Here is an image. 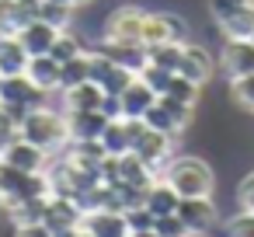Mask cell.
<instances>
[{"label":"cell","mask_w":254,"mask_h":237,"mask_svg":"<svg viewBox=\"0 0 254 237\" xmlns=\"http://www.w3.org/2000/svg\"><path fill=\"white\" fill-rule=\"evenodd\" d=\"M18 136H25L28 143L42 147L46 154H60L70 143V129H66V115L49 108V105H32L21 119H18Z\"/></svg>","instance_id":"cell-1"},{"label":"cell","mask_w":254,"mask_h":237,"mask_svg":"<svg viewBox=\"0 0 254 237\" xmlns=\"http://www.w3.org/2000/svg\"><path fill=\"white\" fill-rule=\"evenodd\" d=\"M160 178L181 195V199H195V195H212L216 188V174L212 167L195 157V154H174L167 160V167L160 171Z\"/></svg>","instance_id":"cell-2"},{"label":"cell","mask_w":254,"mask_h":237,"mask_svg":"<svg viewBox=\"0 0 254 237\" xmlns=\"http://www.w3.org/2000/svg\"><path fill=\"white\" fill-rule=\"evenodd\" d=\"M39 195H53L46 171H21V167H11L0 160V209L39 199Z\"/></svg>","instance_id":"cell-3"},{"label":"cell","mask_w":254,"mask_h":237,"mask_svg":"<svg viewBox=\"0 0 254 237\" xmlns=\"http://www.w3.org/2000/svg\"><path fill=\"white\" fill-rule=\"evenodd\" d=\"M143 28H146V11L143 7H119L105 18L101 39L108 42H129V46H146L143 42Z\"/></svg>","instance_id":"cell-4"},{"label":"cell","mask_w":254,"mask_h":237,"mask_svg":"<svg viewBox=\"0 0 254 237\" xmlns=\"http://www.w3.org/2000/svg\"><path fill=\"white\" fill-rule=\"evenodd\" d=\"M143 42H191V25L178 14V11H146V28H143Z\"/></svg>","instance_id":"cell-5"},{"label":"cell","mask_w":254,"mask_h":237,"mask_svg":"<svg viewBox=\"0 0 254 237\" xmlns=\"http://www.w3.org/2000/svg\"><path fill=\"white\" fill-rule=\"evenodd\" d=\"M39 91L35 84L25 77V74H7V77H0V108H7L11 115H25L32 105H39Z\"/></svg>","instance_id":"cell-6"},{"label":"cell","mask_w":254,"mask_h":237,"mask_svg":"<svg viewBox=\"0 0 254 237\" xmlns=\"http://www.w3.org/2000/svg\"><path fill=\"white\" fill-rule=\"evenodd\" d=\"M132 154L160 174V171L167 167V160L174 157V136H167V133H160V129H150V126H146V129L136 136Z\"/></svg>","instance_id":"cell-7"},{"label":"cell","mask_w":254,"mask_h":237,"mask_svg":"<svg viewBox=\"0 0 254 237\" xmlns=\"http://www.w3.org/2000/svg\"><path fill=\"white\" fill-rule=\"evenodd\" d=\"M216 56L202 46V42H185L181 46V60H178V74L181 77H188V80H195V84H209L212 77H216Z\"/></svg>","instance_id":"cell-8"},{"label":"cell","mask_w":254,"mask_h":237,"mask_svg":"<svg viewBox=\"0 0 254 237\" xmlns=\"http://www.w3.org/2000/svg\"><path fill=\"white\" fill-rule=\"evenodd\" d=\"M136 74H129L126 67H119L115 60H108L101 49H91V80L105 91V94H122V87L132 80Z\"/></svg>","instance_id":"cell-9"},{"label":"cell","mask_w":254,"mask_h":237,"mask_svg":"<svg viewBox=\"0 0 254 237\" xmlns=\"http://www.w3.org/2000/svg\"><path fill=\"white\" fill-rule=\"evenodd\" d=\"M146 129V122L143 119H108V126H105V133H101V147H105V154H112V157H119V154H129L132 150V143H136V136Z\"/></svg>","instance_id":"cell-10"},{"label":"cell","mask_w":254,"mask_h":237,"mask_svg":"<svg viewBox=\"0 0 254 237\" xmlns=\"http://www.w3.org/2000/svg\"><path fill=\"white\" fill-rule=\"evenodd\" d=\"M178 216L185 220V227H188L191 234H209V230L216 227V220H219V213H216V202H212V195H195V199H181V202H178Z\"/></svg>","instance_id":"cell-11"},{"label":"cell","mask_w":254,"mask_h":237,"mask_svg":"<svg viewBox=\"0 0 254 237\" xmlns=\"http://www.w3.org/2000/svg\"><path fill=\"white\" fill-rule=\"evenodd\" d=\"M219 67H223L226 80H233L240 74H254V42L251 39H223Z\"/></svg>","instance_id":"cell-12"},{"label":"cell","mask_w":254,"mask_h":237,"mask_svg":"<svg viewBox=\"0 0 254 237\" xmlns=\"http://www.w3.org/2000/svg\"><path fill=\"white\" fill-rule=\"evenodd\" d=\"M80 230H87L91 237H129L126 213L119 209H84Z\"/></svg>","instance_id":"cell-13"},{"label":"cell","mask_w":254,"mask_h":237,"mask_svg":"<svg viewBox=\"0 0 254 237\" xmlns=\"http://www.w3.org/2000/svg\"><path fill=\"white\" fill-rule=\"evenodd\" d=\"M49 157H53V154H46L42 147L28 143L25 136H14V140L7 143V150L0 154V160H4V164L21 167V171H46V167H49Z\"/></svg>","instance_id":"cell-14"},{"label":"cell","mask_w":254,"mask_h":237,"mask_svg":"<svg viewBox=\"0 0 254 237\" xmlns=\"http://www.w3.org/2000/svg\"><path fill=\"white\" fill-rule=\"evenodd\" d=\"M153 101H157V91H153L143 77H132V80L122 87V94H119L122 119H143V115L153 108Z\"/></svg>","instance_id":"cell-15"},{"label":"cell","mask_w":254,"mask_h":237,"mask_svg":"<svg viewBox=\"0 0 254 237\" xmlns=\"http://www.w3.org/2000/svg\"><path fill=\"white\" fill-rule=\"evenodd\" d=\"M80 216H84V209L73 202V199H66V195H49V202H46V227L53 230V234H63V230H73V227H80Z\"/></svg>","instance_id":"cell-16"},{"label":"cell","mask_w":254,"mask_h":237,"mask_svg":"<svg viewBox=\"0 0 254 237\" xmlns=\"http://www.w3.org/2000/svg\"><path fill=\"white\" fill-rule=\"evenodd\" d=\"M63 28H56V25H49V21H42L39 14L18 32V39H21V46H25V53L28 56H46L49 49H53V42H56V35H60Z\"/></svg>","instance_id":"cell-17"},{"label":"cell","mask_w":254,"mask_h":237,"mask_svg":"<svg viewBox=\"0 0 254 237\" xmlns=\"http://www.w3.org/2000/svg\"><path fill=\"white\" fill-rule=\"evenodd\" d=\"M94 49H101L108 60H115L119 67H126L136 77L146 67V46H129V42H108V39H101V42H94Z\"/></svg>","instance_id":"cell-18"},{"label":"cell","mask_w":254,"mask_h":237,"mask_svg":"<svg viewBox=\"0 0 254 237\" xmlns=\"http://www.w3.org/2000/svg\"><path fill=\"white\" fill-rule=\"evenodd\" d=\"M25 77L35 84L39 94H53V91H60V63H56L49 53H46V56H28Z\"/></svg>","instance_id":"cell-19"},{"label":"cell","mask_w":254,"mask_h":237,"mask_svg":"<svg viewBox=\"0 0 254 237\" xmlns=\"http://www.w3.org/2000/svg\"><path fill=\"white\" fill-rule=\"evenodd\" d=\"M60 94H63V112H98L101 101H105V91L94 80H80V84H73Z\"/></svg>","instance_id":"cell-20"},{"label":"cell","mask_w":254,"mask_h":237,"mask_svg":"<svg viewBox=\"0 0 254 237\" xmlns=\"http://www.w3.org/2000/svg\"><path fill=\"white\" fill-rule=\"evenodd\" d=\"M66 115V129H70V140H101L105 126H108V115L98 108V112H63Z\"/></svg>","instance_id":"cell-21"},{"label":"cell","mask_w":254,"mask_h":237,"mask_svg":"<svg viewBox=\"0 0 254 237\" xmlns=\"http://www.w3.org/2000/svg\"><path fill=\"white\" fill-rule=\"evenodd\" d=\"M160 174L150 167V164H143L132 150L129 154H119V181H126V185H132V188H150L153 181H157Z\"/></svg>","instance_id":"cell-22"},{"label":"cell","mask_w":254,"mask_h":237,"mask_svg":"<svg viewBox=\"0 0 254 237\" xmlns=\"http://www.w3.org/2000/svg\"><path fill=\"white\" fill-rule=\"evenodd\" d=\"M35 14H39L35 4H21V0H0V35H18Z\"/></svg>","instance_id":"cell-23"},{"label":"cell","mask_w":254,"mask_h":237,"mask_svg":"<svg viewBox=\"0 0 254 237\" xmlns=\"http://www.w3.org/2000/svg\"><path fill=\"white\" fill-rule=\"evenodd\" d=\"M178 202H181V195L164 181V178H157L146 192H143V206L153 213V216H167V213H178Z\"/></svg>","instance_id":"cell-24"},{"label":"cell","mask_w":254,"mask_h":237,"mask_svg":"<svg viewBox=\"0 0 254 237\" xmlns=\"http://www.w3.org/2000/svg\"><path fill=\"white\" fill-rule=\"evenodd\" d=\"M28 67V53L21 46L18 35H0V74H25Z\"/></svg>","instance_id":"cell-25"},{"label":"cell","mask_w":254,"mask_h":237,"mask_svg":"<svg viewBox=\"0 0 254 237\" xmlns=\"http://www.w3.org/2000/svg\"><path fill=\"white\" fill-rule=\"evenodd\" d=\"M223 39H251L254 35V0L247 7H240L233 18H226L223 25H216Z\"/></svg>","instance_id":"cell-26"},{"label":"cell","mask_w":254,"mask_h":237,"mask_svg":"<svg viewBox=\"0 0 254 237\" xmlns=\"http://www.w3.org/2000/svg\"><path fill=\"white\" fill-rule=\"evenodd\" d=\"M80 80H91V49L73 56V60H66V63H60V91H66V87H73Z\"/></svg>","instance_id":"cell-27"},{"label":"cell","mask_w":254,"mask_h":237,"mask_svg":"<svg viewBox=\"0 0 254 237\" xmlns=\"http://www.w3.org/2000/svg\"><path fill=\"white\" fill-rule=\"evenodd\" d=\"M46 202H49V195H39V199L18 202V206H7L4 213H7V220H11V227H21V223H39V220L46 216Z\"/></svg>","instance_id":"cell-28"},{"label":"cell","mask_w":254,"mask_h":237,"mask_svg":"<svg viewBox=\"0 0 254 237\" xmlns=\"http://www.w3.org/2000/svg\"><path fill=\"white\" fill-rule=\"evenodd\" d=\"M80 53H87V46H84V39H80L77 32H70V28H63V32L56 35L53 49H49V56H53L56 63H66V60H73V56H80Z\"/></svg>","instance_id":"cell-29"},{"label":"cell","mask_w":254,"mask_h":237,"mask_svg":"<svg viewBox=\"0 0 254 237\" xmlns=\"http://www.w3.org/2000/svg\"><path fill=\"white\" fill-rule=\"evenodd\" d=\"M164 94H167V98H174V101H181V105H191V108H198V101H202V84H195V80H188V77L174 74Z\"/></svg>","instance_id":"cell-30"},{"label":"cell","mask_w":254,"mask_h":237,"mask_svg":"<svg viewBox=\"0 0 254 237\" xmlns=\"http://www.w3.org/2000/svg\"><path fill=\"white\" fill-rule=\"evenodd\" d=\"M178 60H181V42H153V46H146V63H153V67H164V70L178 74Z\"/></svg>","instance_id":"cell-31"},{"label":"cell","mask_w":254,"mask_h":237,"mask_svg":"<svg viewBox=\"0 0 254 237\" xmlns=\"http://www.w3.org/2000/svg\"><path fill=\"white\" fill-rule=\"evenodd\" d=\"M73 11L70 4H63V0H39V18L56 25V28H70L73 25Z\"/></svg>","instance_id":"cell-32"},{"label":"cell","mask_w":254,"mask_h":237,"mask_svg":"<svg viewBox=\"0 0 254 237\" xmlns=\"http://www.w3.org/2000/svg\"><path fill=\"white\" fill-rule=\"evenodd\" d=\"M230 98L237 108L244 112H254V74H240L230 80Z\"/></svg>","instance_id":"cell-33"},{"label":"cell","mask_w":254,"mask_h":237,"mask_svg":"<svg viewBox=\"0 0 254 237\" xmlns=\"http://www.w3.org/2000/svg\"><path fill=\"white\" fill-rule=\"evenodd\" d=\"M143 122H146L150 129H160V133H167V136H181V126L171 119V112H167L160 101H153V108L143 115Z\"/></svg>","instance_id":"cell-34"},{"label":"cell","mask_w":254,"mask_h":237,"mask_svg":"<svg viewBox=\"0 0 254 237\" xmlns=\"http://www.w3.org/2000/svg\"><path fill=\"white\" fill-rule=\"evenodd\" d=\"M226 237H254V209H240L223 223Z\"/></svg>","instance_id":"cell-35"},{"label":"cell","mask_w":254,"mask_h":237,"mask_svg":"<svg viewBox=\"0 0 254 237\" xmlns=\"http://www.w3.org/2000/svg\"><path fill=\"white\" fill-rule=\"evenodd\" d=\"M153 230H157L160 237H191V230L185 227V220H181L178 213H167V216H157V223H153Z\"/></svg>","instance_id":"cell-36"},{"label":"cell","mask_w":254,"mask_h":237,"mask_svg":"<svg viewBox=\"0 0 254 237\" xmlns=\"http://www.w3.org/2000/svg\"><path fill=\"white\" fill-rule=\"evenodd\" d=\"M126 223H129V234H136V230H153V223H157V216L139 202V206H132V209H126Z\"/></svg>","instance_id":"cell-37"},{"label":"cell","mask_w":254,"mask_h":237,"mask_svg":"<svg viewBox=\"0 0 254 237\" xmlns=\"http://www.w3.org/2000/svg\"><path fill=\"white\" fill-rule=\"evenodd\" d=\"M251 0H209V14H212V21L216 25H223L226 18H233L240 7H247Z\"/></svg>","instance_id":"cell-38"},{"label":"cell","mask_w":254,"mask_h":237,"mask_svg":"<svg viewBox=\"0 0 254 237\" xmlns=\"http://www.w3.org/2000/svg\"><path fill=\"white\" fill-rule=\"evenodd\" d=\"M139 77H143V80H146V84H150L157 94H164V91H167V84H171V77H174V70H164V67H153V63H146Z\"/></svg>","instance_id":"cell-39"},{"label":"cell","mask_w":254,"mask_h":237,"mask_svg":"<svg viewBox=\"0 0 254 237\" xmlns=\"http://www.w3.org/2000/svg\"><path fill=\"white\" fill-rule=\"evenodd\" d=\"M18 136V115H11L7 108H0V154L7 150V143Z\"/></svg>","instance_id":"cell-40"},{"label":"cell","mask_w":254,"mask_h":237,"mask_svg":"<svg viewBox=\"0 0 254 237\" xmlns=\"http://www.w3.org/2000/svg\"><path fill=\"white\" fill-rule=\"evenodd\" d=\"M237 206L240 209H254V171H247L237 181Z\"/></svg>","instance_id":"cell-41"},{"label":"cell","mask_w":254,"mask_h":237,"mask_svg":"<svg viewBox=\"0 0 254 237\" xmlns=\"http://www.w3.org/2000/svg\"><path fill=\"white\" fill-rule=\"evenodd\" d=\"M14 237H56V234L46 227V220H39V223H21V227H14Z\"/></svg>","instance_id":"cell-42"},{"label":"cell","mask_w":254,"mask_h":237,"mask_svg":"<svg viewBox=\"0 0 254 237\" xmlns=\"http://www.w3.org/2000/svg\"><path fill=\"white\" fill-rule=\"evenodd\" d=\"M56 237H91V234L80 230V227H73V230H63V234H56Z\"/></svg>","instance_id":"cell-43"},{"label":"cell","mask_w":254,"mask_h":237,"mask_svg":"<svg viewBox=\"0 0 254 237\" xmlns=\"http://www.w3.org/2000/svg\"><path fill=\"white\" fill-rule=\"evenodd\" d=\"M129 237H160L157 230H136V234H129Z\"/></svg>","instance_id":"cell-44"},{"label":"cell","mask_w":254,"mask_h":237,"mask_svg":"<svg viewBox=\"0 0 254 237\" xmlns=\"http://www.w3.org/2000/svg\"><path fill=\"white\" fill-rule=\"evenodd\" d=\"M70 4H73V7H84V4H91V0H70Z\"/></svg>","instance_id":"cell-45"},{"label":"cell","mask_w":254,"mask_h":237,"mask_svg":"<svg viewBox=\"0 0 254 237\" xmlns=\"http://www.w3.org/2000/svg\"><path fill=\"white\" fill-rule=\"evenodd\" d=\"M21 4H35V7H39V0H21Z\"/></svg>","instance_id":"cell-46"},{"label":"cell","mask_w":254,"mask_h":237,"mask_svg":"<svg viewBox=\"0 0 254 237\" xmlns=\"http://www.w3.org/2000/svg\"><path fill=\"white\" fill-rule=\"evenodd\" d=\"M191 237H205V234H191Z\"/></svg>","instance_id":"cell-47"},{"label":"cell","mask_w":254,"mask_h":237,"mask_svg":"<svg viewBox=\"0 0 254 237\" xmlns=\"http://www.w3.org/2000/svg\"><path fill=\"white\" fill-rule=\"evenodd\" d=\"M251 42H254V35H251Z\"/></svg>","instance_id":"cell-48"},{"label":"cell","mask_w":254,"mask_h":237,"mask_svg":"<svg viewBox=\"0 0 254 237\" xmlns=\"http://www.w3.org/2000/svg\"><path fill=\"white\" fill-rule=\"evenodd\" d=\"M0 77H4V74H0Z\"/></svg>","instance_id":"cell-49"}]
</instances>
